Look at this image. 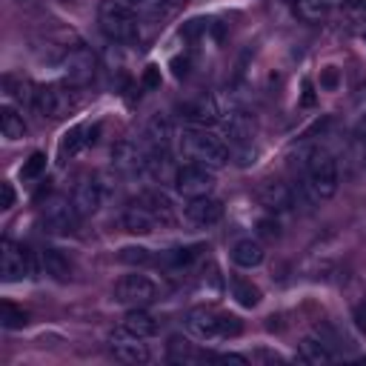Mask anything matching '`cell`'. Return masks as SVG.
<instances>
[{
  "label": "cell",
  "mask_w": 366,
  "mask_h": 366,
  "mask_svg": "<svg viewBox=\"0 0 366 366\" xmlns=\"http://www.w3.org/2000/svg\"><path fill=\"white\" fill-rule=\"evenodd\" d=\"M295 157H297L295 163H297L300 172H303V183H300L303 194H306L312 203H323V200L335 197L337 183H340L335 157H332L329 152L317 149V146H303V149H297Z\"/></svg>",
  "instance_id": "cell-1"
},
{
  "label": "cell",
  "mask_w": 366,
  "mask_h": 366,
  "mask_svg": "<svg viewBox=\"0 0 366 366\" xmlns=\"http://www.w3.org/2000/svg\"><path fill=\"white\" fill-rule=\"evenodd\" d=\"M183 326L200 343L229 340V337H237L240 329H243L234 315H226V312H220L214 306H194V309H189L186 317H183Z\"/></svg>",
  "instance_id": "cell-2"
},
{
  "label": "cell",
  "mask_w": 366,
  "mask_h": 366,
  "mask_svg": "<svg viewBox=\"0 0 366 366\" xmlns=\"http://www.w3.org/2000/svg\"><path fill=\"white\" fill-rule=\"evenodd\" d=\"M177 149L186 160L200 163L206 169H220L229 160V146L223 143V137H217L214 132H206L203 126L200 129H186L177 137Z\"/></svg>",
  "instance_id": "cell-3"
},
{
  "label": "cell",
  "mask_w": 366,
  "mask_h": 366,
  "mask_svg": "<svg viewBox=\"0 0 366 366\" xmlns=\"http://www.w3.org/2000/svg\"><path fill=\"white\" fill-rule=\"evenodd\" d=\"M97 23L114 43H134L140 37V17L123 0H103L97 9Z\"/></svg>",
  "instance_id": "cell-4"
},
{
  "label": "cell",
  "mask_w": 366,
  "mask_h": 366,
  "mask_svg": "<svg viewBox=\"0 0 366 366\" xmlns=\"http://www.w3.org/2000/svg\"><path fill=\"white\" fill-rule=\"evenodd\" d=\"M77 220H80V214H77V209H74V200L60 197V194L51 197V200H46V206H43V212H40L43 232L57 234V237L74 234V232H77Z\"/></svg>",
  "instance_id": "cell-5"
},
{
  "label": "cell",
  "mask_w": 366,
  "mask_h": 366,
  "mask_svg": "<svg viewBox=\"0 0 366 366\" xmlns=\"http://www.w3.org/2000/svg\"><path fill=\"white\" fill-rule=\"evenodd\" d=\"M157 295H160V286L149 274H140V272L123 274L112 292L114 303H123V306H149L157 300Z\"/></svg>",
  "instance_id": "cell-6"
},
{
  "label": "cell",
  "mask_w": 366,
  "mask_h": 366,
  "mask_svg": "<svg viewBox=\"0 0 366 366\" xmlns=\"http://www.w3.org/2000/svg\"><path fill=\"white\" fill-rule=\"evenodd\" d=\"M31 103H34L37 114L46 117V120H60V117H66L71 109H77L74 92L66 89V86H57V83L40 86V89L31 94Z\"/></svg>",
  "instance_id": "cell-7"
},
{
  "label": "cell",
  "mask_w": 366,
  "mask_h": 366,
  "mask_svg": "<svg viewBox=\"0 0 366 366\" xmlns=\"http://www.w3.org/2000/svg\"><path fill=\"white\" fill-rule=\"evenodd\" d=\"M174 189L183 197H206L214 189V174L212 169L200 166V163H186L174 172Z\"/></svg>",
  "instance_id": "cell-8"
},
{
  "label": "cell",
  "mask_w": 366,
  "mask_h": 366,
  "mask_svg": "<svg viewBox=\"0 0 366 366\" xmlns=\"http://www.w3.org/2000/svg\"><path fill=\"white\" fill-rule=\"evenodd\" d=\"M0 272H3L6 283H17V280L29 277L31 274V257H29L26 246H20V243L6 237L0 243Z\"/></svg>",
  "instance_id": "cell-9"
},
{
  "label": "cell",
  "mask_w": 366,
  "mask_h": 366,
  "mask_svg": "<svg viewBox=\"0 0 366 366\" xmlns=\"http://www.w3.org/2000/svg\"><path fill=\"white\" fill-rule=\"evenodd\" d=\"M180 117H186V120H192V123H197V126H206V123L223 120L226 112L220 109V103H217L214 94H200V97H194V100L180 103Z\"/></svg>",
  "instance_id": "cell-10"
},
{
  "label": "cell",
  "mask_w": 366,
  "mask_h": 366,
  "mask_svg": "<svg viewBox=\"0 0 366 366\" xmlns=\"http://www.w3.org/2000/svg\"><path fill=\"white\" fill-rule=\"evenodd\" d=\"M183 217L197 229H209L223 217V206H220V200H214L209 194L206 197H192L183 209Z\"/></svg>",
  "instance_id": "cell-11"
},
{
  "label": "cell",
  "mask_w": 366,
  "mask_h": 366,
  "mask_svg": "<svg viewBox=\"0 0 366 366\" xmlns=\"http://www.w3.org/2000/svg\"><path fill=\"white\" fill-rule=\"evenodd\" d=\"M112 355H114V360H120V363H149V349H146V343L140 340V337H132V335H126L123 329H117V332H112Z\"/></svg>",
  "instance_id": "cell-12"
},
{
  "label": "cell",
  "mask_w": 366,
  "mask_h": 366,
  "mask_svg": "<svg viewBox=\"0 0 366 366\" xmlns=\"http://www.w3.org/2000/svg\"><path fill=\"white\" fill-rule=\"evenodd\" d=\"M63 69L71 86H86L94 77V54L89 49H71L63 60Z\"/></svg>",
  "instance_id": "cell-13"
},
{
  "label": "cell",
  "mask_w": 366,
  "mask_h": 366,
  "mask_svg": "<svg viewBox=\"0 0 366 366\" xmlns=\"http://www.w3.org/2000/svg\"><path fill=\"white\" fill-rule=\"evenodd\" d=\"M103 197H106V192H103V183H100L97 177H83V180L77 183L74 194H71L74 209H77L80 217L94 214V212L103 206Z\"/></svg>",
  "instance_id": "cell-14"
},
{
  "label": "cell",
  "mask_w": 366,
  "mask_h": 366,
  "mask_svg": "<svg viewBox=\"0 0 366 366\" xmlns=\"http://www.w3.org/2000/svg\"><path fill=\"white\" fill-rule=\"evenodd\" d=\"M120 329H123L126 335H132V337L149 340V337H154V335L160 332V323H157V317H154L152 312H146L143 306H132V309L123 315Z\"/></svg>",
  "instance_id": "cell-15"
},
{
  "label": "cell",
  "mask_w": 366,
  "mask_h": 366,
  "mask_svg": "<svg viewBox=\"0 0 366 366\" xmlns=\"http://www.w3.org/2000/svg\"><path fill=\"white\" fill-rule=\"evenodd\" d=\"M120 223H123V229L132 232V234H149V232H154V229L160 226L157 217H154L143 203H137V200H132V203L123 209Z\"/></svg>",
  "instance_id": "cell-16"
},
{
  "label": "cell",
  "mask_w": 366,
  "mask_h": 366,
  "mask_svg": "<svg viewBox=\"0 0 366 366\" xmlns=\"http://www.w3.org/2000/svg\"><path fill=\"white\" fill-rule=\"evenodd\" d=\"M297 355H300V360L303 363H312V366H320V363H332L337 355H335V349L320 337V335H309V337H303L300 340V346H297Z\"/></svg>",
  "instance_id": "cell-17"
},
{
  "label": "cell",
  "mask_w": 366,
  "mask_h": 366,
  "mask_svg": "<svg viewBox=\"0 0 366 366\" xmlns=\"http://www.w3.org/2000/svg\"><path fill=\"white\" fill-rule=\"evenodd\" d=\"M263 257H266V249H263V243L254 240V237H243V240H237V243L232 246V260H234V266H240V269H254V266L263 263Z\"/></svg>",
  "instance_id": "cell-18"
},
{
  "label": "cell",
  "mask_w": 366,
  "mask_h": 366,
  "mask_svg": "<svg viewBox=\"0 0 366 366\" xmlns=\"http://www.w3.org/2000/svg\"><path fill=\"white\" fill-rule=\"evenodd\" d=\"M137 203H143L154 217H157V223L160 226H172L174 223V206H172V200L163 194V192H143L140 197H137Z\"/></svg>",
  "instance_id": "cell-19"
},
{
  "label": "cell",
  "mask_w": 366,
  "mask_h": 366,
  "mask_svg": "<svg viewBox=\"0 0 366 366\" xmlns=\"http://www.w3.org/2000/svg\"><path fill=\"white\" fill-rule=\"evenodd\" d=\"M40 266H43V272H46L49 277H54V280H69V274H71V263H69L66 254L57 252V249H43V252H40Z\"/></svg>",
  "instance_id": "cell-20"
},
{
  "label": "cell",
  "mask_w": 366,
  "mask_h": 366,
  "mask_svg": "<svg viewBox=\"0 0 366 366\" xmlns=\"http://www.w3.org/2000/svg\"><path fill=\"white\" fill-rule=\"evenodd\" d=\"M260 200L266 209L272 212H283L292 206V189H286L283 183H269L263 192H260Z\"/></svg>",
  "instance_id": "cell-21"
},
{
  "label": "cell",
  "mask_w": 366,
  "mask_h": 366,
  "mask_svg": "<svg viewBox=\"0 0 366 366\" xmlns=\"http://www.w3.org/2000/svg\"><path fill=\"white\" fill-rule=\"evenodd\" d=\"M0 132L6 140H20L26 134V123H23V114H17L11 106H3L0 109Z\"/></svg>",
  "instance_id": "cell-22"
},
{
  "label": "cell",
  "mask_w": 366,
  "mask_h": 366,
  "mask_svg": "<svg viewBox=\"0 0 366 366\" xmlns=\"http://www.w3.org/2000/svg\"><path fill=\"white\" fill-rule=\"evenodd\" d=\"M197 252H200V246H180V249H172V252H166V254H160V266H166V269H186V266H192L194 263V257H197Z\"/></svg>",
  "instance_id": "cell-23"
},
{
  "label": "cell",
  "mask_w": 366,
  "mask_h": 366,
  "mask_svg": "<svg viewBox=\"0 0 366 366\" xmlns=\"http://www.w3.org/2000/svg\"><path fill=\"white\" fill-rule=\"evenodd\" d=\"M209 355L197 352L189 340H180V337H172L169 340V360L172 363H194V360H206Z\"/></svg>",
  "instance_id": "cell-24"
},
{
  "label": "cell",
  "mask_w": 366,
  "mask_h": 366,
  "mask_svg": "<svg viewBox=\"0 0 366 366\" xmlns=\"http://www.w3.org/2000/svg\"><path fill=\"white\" fill-rule=\"evenodd\" d=\"M140 20H160L163 14H166V9H169V3L166 0H123Z\"/></svg>",
  "instance_id": "cell-25"
},
{
  "label": "cell",
  "mask_w": 366,
  "mask_h": 366,
  "mask_svg": "<svg viewBox=\"0 0 366 366\" xmlns=\"http://www.w3.org/2000/svg\"><path fill=\"white\" fill-rule=\"evenodd\" d=\"M232 297H234L240 306H246V309H254V306L260 303V289H257L252 280H243V277H237V280H232Z\"/></svg>",
  "instance_id": "cell-26"
},
{
  "label": "cell",
  "mask_w": 366,
  "mask_h": 366,
  "mask_svg": "<svg viewBox=\"0 0 366 366\" xmlns=\"http://www.w3.org/2000/svg\"><path fill=\"white\" fill-rule=\"evenodd\" d=\"M83 134H86V129H83V126L69 129V132L63 134V140H60V154H63V157H66V154H69V157H74L83 146H89V137H83Z\"/></svg>",
  "instance_id": "cell-27"
},
{
  "label": "cell",
  "mask_w": 366,
  "mask_h": 366,
  "mask_svg": "<svg viewBox=\"0 0 366 366\" xmlns=\"http://www.w3.org/2000/svg\"><path fill=\"white\" fill-rule=\"evenodd\" d=\"M0 323H3V329H23L29 323V315L23 309H17L14 303H3L0 306Z\"/></svg>",
  "instance_id": "cell-28"
},
{
  "label": "cell",
  "mask_w": 366,
  "mask_h": 366,
  "mask_svg": "<svg viewBox=\"0 0 366 366\" xmlns=\"http://www.w3.org/2000/svg\"><path fill=\"white\" fill-rule=\"evenodd\" d=\"M46 172V154L43 152H31V157L20 166V177L23 180H37Z\"/></svg>",
  "instance_id": "cell-29"
},
{
  "label": "cell",
  "mask_w": 366,
  "mask_h": 366,
  "mask_svg": "<svg viewBox=\"0 0 366 366\" xmlns=\"http://www.w3.org/2000/svg\"><path fill=\"white\" fill-rule=\"evenodd\" d=\"M295 9L303 20H317L326 11V0H295Z\"/></svg>",
  "instance_id": "cell-30"
},
{
  "label": "cell",
  "mask_w": 366,
  "mask_h": 366,
  "mask_svg": "<svg viewBox=\"0 0 366 366\" xmlns=\"http://www.w3.org/2000/svg\"><path fill=\"white\" fill-rule=\"evenodd\" d=\"M123 263H132V266H146V263H152V254H149V249H143V246H126V249H120V254H117Z\"/></svg>",
  "instance_id": "cell-31"
},
{
  "label": "cell",
  "mask_w": 366,
  "mask_h": 366,
  "mask_svg": "<svg viewBox=\"0 0 366 366\" xmlns=\"http://www.w3.org/2000/svg\"><path fill=\"white\" fill-rule=\"evenodd\" d=\"M343 17L349 23H366V0H343Z\"/></svg>",
  "instance_id": "cell-32"
},
{
  "label": "cell",
  "mask_w": 366,
  "mask_h": 366,
  "mask_svg": "<svg viewBox=\"0 0 366 366\" xmlns=\"http://www.w3.org/2000/svg\"><path fill=\"white\" fill-rule=\"evenodd\" d=\"M337 83H340L337 69H335V66H326V69L320 71V89H323V92H335V89H337Z\"/></svg>",
  "instance_id": "cell-33"
},
{
  "label": "cell",
  "mask_w": 366,
  "mask_h": 366,
  "mask_svg": "<svg viewBox=\"0 0 366 366\" xmlns=\"http://www.w3.org/2000/svg\"><path fill=\"white\" fill-rule=\"evenodd\" d=\"M352 320H355V326L366 335V297H363L360 303H355V309H352Z\"/></svg>",
  "instance_id": "cell-34"
},
{
  "label": "cell",
  "mask_w": 366,
  "mask_h": 366,
  "mask_svg": "<svg viewBox=\"0 0 366 366\" xmlns=\"http://www.w3.org/2000/svg\"><path fill=\"white\" fill-rule=\"evenodd\" d=\"M14 206V189H11V183H0V209H11Z\"/></svg>",
  "instance_id": "cell-35"
},
{
  "label": "cell",
  "mask_w": 366,
  "mask_h": 366,
  "mask_svg": "<svg viewBox=\"0 0 366 366\" xmlns=\"http://www.w3.org/2000/svg\"><path fill=\"white\" fill-rule=\"evenodd\" d=\"M260 232L266 237H277V223L274 220H260Z\"/></svg>",
  "instance_id": "cell-36"
},
{
  "label": "cell",
  "mask_w": 366,
  "mask_h": 366,
  "mask_svg": "<svg viewBox=\"0 0 366 366\" xmlns=\"http://www.w3.org/2000/svg\"><path fill=\"white\" fill-rule=\"evenodd\" d=\"M355 134H357V140L366 146V114L357 120V126H355Z\"/></svg>",
  "instance_id": "cell-37"
},
{
  "label": "cell",
  "mask_w": 366,
  "mask_h": 366,
  "mask_svg": "<svg viewBox=\"0 0 366 366\" xmlns=\"http://www.w3.org/2000/svg\"><path fill=\"white\" fill-rule=\"evenodd\" d=\"M315 103V94H312V83L303 80V106H312Z\"/></svg>",
  "instance_id": "cell-38"
},
{
  "label": "cell",
  "mask_w": 366,
  "mask_h": 366,
  "mask_svg": "<svg viewBox=\"0 0 366 366\" xmlns=\"http://www.w3.org/2000/svg\"><path fill=\"white\" fill-rule=\"evenodd\" d=\"M160 80H157V71H154V66H149V71H146V86H157Z\"/></svg>",
  "instance_id": "cell-39"
},
{
  "label": "cell",
  "mask_w": 366,
  "mask_h": 366,
  "mask_svg": "<svg viewBox=\"0 0 366 366\" xmlns=\"http://www.w3.org/2000/svg\"><path fill=\"white\" fill-rule=\"evenodd\" d=\"M166 3H169V6H177V3H183V0H166Z\"/></svg>",
  "instance_id": "cell-40"
},
{
  "label": "cell",
  "mask_w": 366,
  "mask_h": 366,
  "mask_svg": "<svg viewBox=\"0 0 366 366\" xmlns=\"http://www.w3.org/2000/svg\"><path fill=\"white\" fill-rule=\"evenodd\" d=\"M363 43H366V31H363Z\"/></svg>",
  "instance_id": "cell-41"
}]
</instances>
